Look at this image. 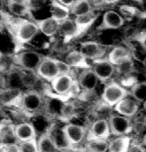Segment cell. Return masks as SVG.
Here are the masks:
<instances>
[{
    "label": "cell",
    "instance_id": "1f68e13d",
    "mask_svg": "<svg viewBox=\"0 0 146 152\" xmlns=\"http://www.w3.org/2000/svg\"><path fill=\"white\" fill-rule=\"evenodd\" d=\"M47 0H24L25 4L29 12L37 11L45 5Z\"/></svg>",
    "mask_w": 146,
    "mask_h": 152
},
{
    "label": "cell",
    "instance_id": "8992f818",
    "mask_svg": "<svg viewBox=\"0 0 146 152\" xmlns=\"http://www.w3.org/2000/svg\"><path fill=\"white\" fill-rule=\"evenodd\" d=\"M132 118L119 114H112L107 119L111 135L115 137L124 136L133 130Z\"/></svg>",
    "mask_w": 146,
    "mask_h": 152
},
{
    "label": "cell",
    "instance_id": "4316f807",
    "mask_svg": "<svg viewBox=\"0 0 146 152\" xmlns=\"http://www.w3.org/2000/svg\"><path fill=\"white\" fill-rule=\"evenodd\" d=\"M108 141L99 140H87L85 145L86 152H107Z\"/></svg>",
    "mask_w": 146,
    "mask_h": 152
},
{
    "label": "cell",
    "instance_id": "6da1fadb",
    "mask_svg": "<svg viewBox=\"0 0 146 152\" xmlns=\"http://www.w3.org/2000/svg\"><path fill=\"white\" fill-rule=\"evenodd\" d=\"M51 83V87L55 94L65 101L77 96L81 90L77 80L72 75H60Z\"/></svg>",
    "mask_w": 146,
    "mask_h": 152
},
{
    "label": "cell",
    "instance_id": "ab89813d",
    "mask_svg": "<svg viewBox=\"0 0 146 152\" xmlns=\"http://www.w3.org/2000/svg\"><path fill=\"white\" fill-rule=\"evenodd\" d=\"M4 55L0 51V62H1L3 58Z\"/></svg>",
    "mask_w": 146,
    "mask_h": 152
},
{
    "label": "cell",
    "instance_id": "7402d4cb",
    "mask_svg": "<svg viewBox=\"0 0 146 152\" xmlns=\"http://www.w3.org/2000/svg\"><path fill=\"white\" fill-rule=\"evenodd\" d=\"M131 58L132 55L128 49L123 46H117L110 52L107 59L113 65L116 66Z\"/></svg>",
    "mask_w": 146,
    "mask_h": 152
},
{
    "label": "cell",
    "instance_id": "52a82bcc",
    "mask_svg": "<svg viewBox=\"0 0 146 152\" xmlns=\"http://www.w3.org/2000/svg\"><path fill=\"white\" fill-rule=\"evenodd\" d=\"M44 57L37 52L24 51L16 54L13 58V61L19 68L36 72Z\"/></svg>",
    "mask_w": 146,
    "mask_h": 152
},
{
    "label": "cell",
    "instance_id": "d4e9b609",
    "mask_svg": "<svg viewBox=\"0 0 146 152\" xmlns=\"http://www.w3.org/2000/svg\"><path fill=\"white\" fill-rule=\"evenodd\" d=\"M70 14L75 17L89 13L95 10L89 0H76L70 8Z\"/></svg>",
    "mask_w": 146,
    "mask_h": 152
},
{
    "label": "cell",
    "instance_id": "83f0119b",
    "mask_svg": "<svg viewBox=\"0 0 146 152\" xmlns=\"http://www.w3.org/2000/svg\"><path fill=\"white\" fill-rule=\"evenodd\" d=\"M116 74L122 77L130 76L134 70V63L132 58H130L115 66Z\"/></svg>",
    "mask_w": 146,
    "mask_h": 152
},
{
    "label": "cell",
    "instance_id": "f35d334b",
    "mask_svg": "<svg viewBox=\"0 0 146 152\" xmlns=\"http://www.w3.org/2000/svg\"><path fill=\"white\" fill-rule=\"evenodd\" d=\"M0 152H4L2 143L0 142Z\"/></svg>",
    "mask_w": 146,
    "mask_h": 152
},
{
    "label": "cell",
    "instance_id": "e575fe53",
    "mask_svg": "<svg viewBox=\"0 0 146 152\" xmlns=\"http://www.w3.org/2000/svg\"><path fill=\"white\" fill-rule=\"evenodd\" d=\"M95 10L103 7L105 5L104 0H89Z\"/></svg>",
    "mask_w": 146,
    "mask_h": 152
},
{
    "label": "cell",
    "instance_id": "8fae6325",
    "mask_svg": "<svg viewBox=\"0 0 146 152\" xmlns=\"http://www.w3.org/2000/svg\"><path fill=\"white\" fill-rule=\"evenodd\" d=\"M36 73L42 79L51 82L60 75L56 59L44 57L37 69Z\"/></svg>",
    "mask_w": 146,
    "mask_h": 152
},
{
    "label": "cell",
    "instance_id": "d6986e66",
    "mask_svg": "<svg viewBox=\"0 0 146 152\" xmlns=\"http://www.w3.org/2000/svg\"><path fill=\"white\" fill-rule=\"evenodd\" d=\"M98 17V13H95L94 10L89 13L74 18L80 36L86 32L94 24Z\"/></svg>",
    "mask_w": 146,
    "mask_h": 152
},
{
    "label": "cell",
    "instance_id": "d6a6232c",
    "mask_svg": "<svg viewBox=\"0 0 146 152\" xmlns=\"http://www.w3.org/2000/svg\"><path fill=\"white\" fill-rule=\"evenodd\" d=\"M56 61L60 75H73L72 68L70 67L65 61L56 59Z\"/></svg>",
    "mask_w": 146,
    "mask_h": 152
},
{
    "label": "cell",
    "instance_id": "cb8c5ba5",
    "mask_svg": "<svg viewBox=\"0 0 146 152\" xmlns=\"http://www.w3.org/2000/svg\"><path fill=\"white\" fill-rule=\"evenodd\" d=\"M0 142L18 143L14 134V125L8 122L0 123Z\"/></svg>",
    "mask_w": 146,
    "mask_h": 152
},
{
    "label": "cell",
    "instance_id": "7c38bea8",
    "mask_svg": "<svg viewBox=\"0 0 146 152\" xmlns=\"http://www.w3.org/2000/svg\"><path fill=\"white\" fill-rule=\"evenodd\" d=\"M76 80L80 89L83 92L95 91L99 81L91 67L83 69Z\"/></svg>",
    "mask_w": 146,
    "mask_h": 152
},
{
    "label": "cell",
    "instance_id": "9c48e42d",
    "mask_svg": "<svg viewBox=\"0 0 146 152\" xmlns=\"http://www.w3.org/2000/svg\"><path fill=\"white\" fill-rule=\"evenodd\" d=\"M79 51L86 59L94 61L103 58L106 54L107 48L95 41H89L81 43Z\"/></svg>",
    "mask_w": 146,
    "mask_h": 152
},
{
    "label": "cell",
    "instance_id": "ac0fdd59",
    "mask_svg": "<svg viewBox=\"0 0 146 152\" xmlns=\"http://www.w3.org/2000/svg\"><path fill=\"white\" fill-rule=\"evenodd\" d=\"M58 33L64 37L66 42L80 36L74 18L70 17L60 22Z\"/></svg>",
    "mask_w": 146,
    "mask_h": 152
},
{
    "label": "cell",
    "instance_id": "f546056e",
    "mask_svg": "<svg viewBox=\"0 0 146 152\" xmlns=\"http://www.w3.org/2000/svg\"><path fill=\"white\" fill-rule=\"evenodd\" d=\"M120 15L124 19L130 20L141 14L140 11L134 6L129 5H121L119 8Z\"/></svg>",
    "mask_w": 146,
    "mask_h": 152
},
{
    "label": "cell",
    "instance_id": "60d3db41",
    "mask_svg": "<svg viewBox=\"0 0 146 152\" xmlns=\"http://www.w3.org/2000/svg\"><path fill=\"white\" fill-rule=\"evenodd\" d=\"M131 1H134L137 2L141 3L143 2L144 0H131Z\"/></svg>",
    "mask_w": 146,
    "mask_h": 152
},
{
    "label": "cell",
    "instance_id": "74e56055",
    "mask_svg": "<svg viewBox=\"0 0 146 152\" xmlns=\"http://www.w3.org/2000/svg\"><path fill=\"white\" fill-rule=\"evenodd\" d=\"M60 152H81L78 150L73 149L72 147H68L62 150Z\"/></svg>",
    "mask_w": 146,
    "mask_h": 152
},
{
    "label": "cell",
    "instance_id": "9a60e30c",
    "mask_svg": "<svg viewBox=\"0 0 146 152\" xmlns=\"http://www.w3.org/2000/svg\"><path fill=\"white\" fill-rule=\"evenodd\" d=\"M14 134L18 143L36 138V131L33 124L23 122L14 126Z\"/></svg>",
    "mask_w": 146,
    "mask_h": 152
},
{
    "label": "cell",
    "instance_id": "ffe728a7",
    "mask_svg": "<svg viewBox=\"0 0 146 152\" xmlns=\"http://www.w3.org/2000/svg\"><path fill=\"white\" fill-rule=\"evenodd\" d=\"M65 61L71 68L84 69L91 67L82 53L79 51L76 50H73L68 53L65 58Z\"/></svg>",
    "mask_w": 146,
    "mask_h": 152
},
{
    "label": "cell",
    "instance_id": "603a6c76",
    "mask_svg": "<svg viewBox=\"0 0 146 152\" xmlns=\"http://www.w3.org/2000/svg\"><path fill=\"white\" fill-rule=\"evenodd\" d=\"M50 11L51 17L60 22L70 17L69 8L61 4L56 0L52 1Z\"/></svg>",
    "mask_w": 146,
    "mask_h": 152
},
{
    "label": "cell",
    "instance_id": "277c9868",
    "mask_svg": "<svg viewBox=\"0 0 146 152\" xmlns=\"http://www.w3.org/2000/svg\"><path fill=\"white\" fill-rule=\"evenodd\" d=\"M130 95V92L118 82L112 80L106 84L102 95L103 102L109 107H114Z\"/></svg>",
    "mask_w": 146,
    "mask_h": 152
},
{
    "label": "cell",
    "instance_id": "5bb4252c",
    "mask_svg": "<svg viewBox=\"0 0 146 152\" xmlns=\"http://www.w3.org/2000/svg\"><path fill=\"white\" fill-rule=\"evenodd\" d=\"M140 104L132 97L123 98L114 106V110L118 114L132 118L139 112Z\"/></svg>",
    "mask_w": 146,
    "mask_h": 152
},
{
    "label": "cell",
    "instance_id": "4fadbf2b",
    "mask_svg": "<svg viewBox=\"0 0 146 152\" xmlns=\"http://www.w3.org/2000/svg\"><path fill=\"white\" fill-rule=\"evenodd\" d=\"M123 17L117 12L109 10L105 12L102 22L98 27V30L118 29L125 24Z\"/></svg>",
    "mask_w": 146,
    "mask_h": 152
},
{
    "label": "cell",
    "instance_id": "2e32d148",
    "mask_svg": "<svg viewBox=\"0 0 146 152\" xmlns=\"http://www.w3.org/2000/svg\"><path fill=\"white\" fill-rule=\"evenodd\" d=\"M35 22L38 26L39 31L48 37L54 36L59 32L60 22L51 17Z\"/></svg>",
    "mask_w": 146,
    "mask_h": 152
},
{
    "label": "cell",
    "instance_id": "836d02e7",
    "mask_svg": "<svg viewBox=\"0 0 146 152\" xmlns=\"http://www.w3.org/2000/svg\"><path fill=\"white\" fill-rule=\"evenodd\" d=\"M3 145L4 152H19L18 143H3Z\"/></svg>",
    "mask_w": 146,
    "mask_h": 152
},
{
    "label": "cell",
    "instance_id": "484cf974",
    "mask_svg": "<svg viewBox=\"0 0 146 152\" xmlns=\"http://www.w3.org/2000/svg\"><path fill=\"white\" fill-rule=\"evenodd\" d=\"M132 98L139 104L145 103L146 83L145 81L133 82L130 92Z\"/></svg>",
    "mask_w": 146,
    "mask_h": 152
},
{
    "label": "cell",
    "instance_id": "3957f363",
    "mask_svg": "<svg viewBox=\"0 0 146 152\" xmlns=\"http://www.w3.org/2000/svg\"><path fill=\"white\" fill-rule=\"evenodd\" d=\"M45 101L43 95L36 90H28L21 94L16 104L25 112L36 113L45 106Z\"/></svg>",
    "mask_w": 146,
    "mask_h": 152
},
{
    "label": "cell",
    "instance_id": "d590c367",
    "mask_svg": "<svg viewBox=\"0 0 146 152\" xmlns=\"http://www.w3.org/2000/svg\"><path fill=\"white\" fill-rule=\"evenodd\" d=\"M56 1L61 4L70 9L73 5L76 0H56Z\"/></svg>",
    "mask_w": 146,
    "mask_h": 152
},
{
    "label": "cell",
    "instance_id": "44dd1931",
    "mask_svg": "<svg viewBox=\"0 0 146 152\" xmlns=\"http://www.w3.org/2000/svg\"><path fill=\"white\" fill-rule=\"evenodd\" d=\"M131 139L128 136L116 137L108 141V152H128L131 145Z\"/></svg>",
    "mask_w": 146,
    "mask_h": 152
},
{
    "label": "cell",
    "instance_id": "ba28073f",
    "mask_svg": "<svg viewBox=\"0 0 146 152\" xmlns=\"http://www.w3.org/2000/svg\"><path fill=\"white\" fill-rule=\"evenodd\" d=\"M91 68L99 81L103 83L108 82L116 74L115 66L107 58L94 61Z\"/></svg>",
    "mask_w": 146,
    "mask_h": 152
},
{
    "label": "cell",
    "instance_id": "f1b7e54d",
    "mask_svg": "<svg viewBox=\"0 0 146 152\" xmlns=\"http://www.w3.org/2000/svg\"><path fill=\"white\" fill-rule=\"evenodd\" d=\"M8 5L10 11L17 16H22L29 12L24 0H8Z\"/></svg>",
    "mask_w": 146,
    "mask_h": 152
},
{
    "label": "cell",
    "instance_id": "5b68a950",
    "mask_svg": "<svg viewBox=\"0 0 146 152\" xmlns=\"http://www.w3.org/2000/svg\"><path fill=\"white\" fill-rule=\"evenodd\" d=\"M60 131L65 143L72 148L83 142L87 133L85 127L71 123L64 125Z\"/></svg>",
    "mask_w": 146,
    "mask_h": 152
},
{
    "label": "cell",
    "instance_id": "7a4b0ae2",
    "mask_svg": "<svg viewBox=\"0 0 146 152\" xmlns=\"http://www.w3.org/2000/svg\"><path fill=\"white\" fill-rule=\"evenodd\" d=\"M10 26L14 32L16 41L20 44H25L31 42L39 32L35 21L25 19H12Z\"/></svg>",
    "mask_w": 146,
    "mask_h": 152
},
{
    "label": "cell",
    "instance_id": "8d00e7d4",
    "mask_svg": "<svg viewBox=\"0 0 146 152\" xmlns=\"http://www.w3.org/2000/svg\"><path fill=\"white\" fill-rule=\"evenodd\" d=\"M120 0H104L105 4L112 5L118 3Z\"/></svg>",
    "mask_w": 146,
    "mask_h": 152
},
{
    "label": "cell",
    "instance_id": "30bf717a",
    "mask_svg": "<svg viewBox=\"0 0 146 152\" xmlns=\"http://www.w3.org/2000/svg\"><path fill=\"white\" fill-rule=\"evenodd\" d=\"M111 136L107 119H98L91 124L87 133V140L108 141Z\"/></svg>",
    "mask_w": 146,
    "mask_h": 152
},
{
    "label": "cell",
    "instance_id": "e0dca14e",
    "mask_svg": "<svg viewBox=\"0 0 146 152\" xmlns=\"http://www.w3.org/2000/svg\"><path fill=\"white\" fill-rule=\"evenodd\" d=\"M38 152H60L54 142L51 131H47L42 134L37 140Z\"/></svg>",
    "mask_w": 146,
    "mask_h": 152
},
{
    "label": "cell",
    "instance_id": "4dcf8cb0",
    "mask_svg": "<svg viewBox=\"0 0 146 152\" xmlns=\"http://www.w3.org/2000/svg\"><path fill=\"white\" fill-rule=\"evenodd\" d=\"M19 152H38L36 138L18 143Z\"/></svg>",
    "mask_w": 146,
    "mask_h": 152
}]
</instances>
